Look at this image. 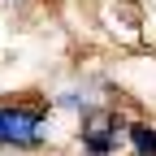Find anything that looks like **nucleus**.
<instances>
[{
	"instance_id": "obj_1",
	"label": "nucleus",
	"mask_w": 156,
	"mask_h": 156,
	"mask_svg": "<svg viewBox=\"0 0 156 156\" xmlns=\"http://www.w3.org/2000/svg\"><path fill=\"white\" fill-rule=\"evenodd\" d=\"M48 134V108L0 104V147H39Z\"/></svg>"
},
{
	"instance_id": "obj_2",
	"label": "nucleus",
	"mask_w": 156,
	"mask_h": 156,
	"mask_svg": "<svg viewBox=\"0 0 156 156\" xmlns=\"http://www.w3.org/2000/svg\"><path fill=\"white\" fill-rule=\"evenodd\" d=\"M122 139H126V122L113 108H95V113L83 117V147H87V156H113Z\"/></svg>"
},
{
	"instance_id": "obj_3",
	"label": "nucleus",
	"mask_w": 156,
	"mask_h": 156,
	"mask_svg": "<svg viewBox=\"0 0 156 156\" xmlns=\"http://www.w3.org/2000/svg\"><path fill=\"white\" fill-rule=\"evenodd\" d=\"M126 139H130V147L139 152V156H156V126L130 122V126H126Z\"/></svg>"
}]
</instances>
